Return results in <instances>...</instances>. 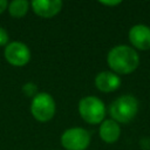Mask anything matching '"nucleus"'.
<instances>
[{"label": "nucleus", "mask_w": 150, "mask_h": 150, "mask_svg": "<svg viewBox=\"0 0 150 150\" xmlns=\"http://www.w3.org/2000/svg\"><path fill=\"white\" fill-rule=\"evenodd\" d=\"M95 86L103 93L115 91L121 86V79L114 71H101L95 77Z\"/></svg>", "instance_id": "nucleus-9"}, {"label": "nucleus", "mask_w": 150, "mask_h": 150, "mask_svg": "<svg viewBox=\"0 0 150 150\" xmlns=\"http://www.w3.org/2000/svg\"><path fill=\"white\" fill-rule=\"evenodd\" d=\"M55 101L48 93H38L30 103V112L39 122H48L55 114Z\"/></svg>", "instance_id": "nucleus-4"}, {"label": "nucleus", "mask_w": 150, "mask_h": 150, "mask_svg": "<svg viewBox=\"0 0 150 150\" xmlns=\"http://www.w3.org/2000/svg\"><path fill=\"white\" fill-rule=\"evenodd\" d=\"M8 45V33L0 27V46H7Z\"/></svg>", "instance_id": "nucleus-13"}, {"label": "nucleus", "mask_w": 150, "mask_h": 150, "mask_svg": "<svg viewBox=\"0 0 150 150\" xmlns=\"http://www.w3.org/2000/svg\"><path fill=\"white\" fill-rule=\"evenodd\" d=\"M107 62L115 74H130L138 67L139 57L134 48L118 45L109 50Z\"/></svg>", "instance_id": "nucleus-1"}, {"label": "nucleus", "mask_w": 150, "mask_h": 150, "mask_svg": "<svg viewBox=\"0 0 150 150\" xmlns=\"http://www.w3.org/2000/svg\"><path fill=\"white\" fill-rule=\"evenodd\" d=\"M61 144L66 150H86L90 144V134L80 127L69 128L61 135Z\"/></svg>", "instance_id": "nucleus-5"}, {"label": "nucleus", "mask_w": 150, "mask_h": 150, "mask_svg": "<svg viewBox=\"0 0 150 150\" xmlns=\"http://www.w3.org/2000/svg\"><path fill=\"white\" fill-rule=\"evenodd\" d=\"M29 4L26 0H14L8 5V12L13 18H22L28 12Z\"/></svg>", "instance_id": "nucleus-11"}, {"label": "nucleus", "mask_w": 150, "mask_h": 150, "mask_svg": "<svg viewBox=\"0 0 150 150\" xmlns=\"http://www.w3.org/2000/svg\"><path fill=\"white\" fill-rule=\"evenodd\" d=\"M80 116L90 124L101 123L105 116L104 103L95 96H86L79 102Z\"/></svg>", "instance_id": "nucleus-3"}, {"label": "nucleus", "mask_w": 150, "mask_h": 150, "mask_svg": "<svg viewBox=\"0 0 150 150\" xmlns=\"http://www.w3.org/2000/svg\"><path fill=\"white\" fill-rule=\"evenodd\" d=\"M30 5L35 14L47 19L56 15L62 8L61 0H34Z\"/></svg>", "instance_id": "nucleus-8"}, {"label": "nucleus", "mask_w": 150, "mask_h": 150, "mask_svg": "<svg viewBox=\"0 0 150 150\" xmlns=\"http://www.w3.org/2000/svg\"><path fill=\"white\" fill-rule=\"evenodd\" d=\"M4 55L7 62L15 67H22L30 60V50L28 46L20 41L9 42L5 47Z\"/></svg>", "instance_id": "nucleus-6"}, {"label": "nucleus", "mask_w": 150, "mask_h": 150, "mask_svg": "<svg viewBox=\"0 0 150 150\" xmlns=\"http://www.w3.org/2000/svg\"><path fill=\"white\" fill-rule=\"evenodd\" d=\"M129 40L137 49H150V27L145 25L132 26L129 30Z\"/></svg>", "instance_id": "nucleus-7"}, {"label": "nucleus", "mask_w": 150, "mask_h": 150, "mask_svg": "<svg viewBox=\"0 0 150 150\" xmlns=\"http://www.w3.org/2000/svg\"><path fill=\"white\" fill-rule=\"evenodd\" d=\"M22 91L28 97H35L38 95V87L33 82H27L22 86Z\"/></svg>", "instance_id": "nucleus-12"}, {"label": "nucleus", "mask_w": 150, "mask_h": 150, "mask_svg": "<svg viewBox=\"0 0 150 150\" xmlns=\"http://www.w3.org/2000/svg\"><path fill=\"white\" fill-rule=\"evenodd\" d=\"M138 111V101L131 95L117 97L109 107V114L115 122L129 123Z\"/></svg>", "instance_id": "nucleus-2"}, {"label": "nucleus", "mask_w": 150, "mask_h": 150, "mask_svg": "<svg viewBox=\"0 0 150 150\" xmlns=\"http://www.w3.org/2000/svg\"><path fill=\"white\" fill-rule=\"evenodd\" d=\"M100 4L105 5V6H116V5H120L121 1H118V0H116V1H100Z\"/></svg>", "instance_id": "nucleus-15"}, {"label": "nucleus", "mask_w": 150, "mask_h": 150, "mask_svg": "<svg viewBox=\"0 0 150 150\" xmlns=\"http://www.w3.org/2000/svg\"><path fill=\"white\" fill-rule=\"evenodd\" d=\"M8 8V2L6 0H0V14Z\"/></svg>", "instance_id": "nucleus-14"}, {"label": "nucleus", "mask_w": 150, "mask_h": 150, "mask_svg": "<svg viewBox=\"0 0 150 150\" xmlns=\"http://www.w3.org/2000/svg\"><path fill=\"white\" fill-rule=\"evenodd\" d=\"M100 137L105 143H115L120 135H121V128L117 122L114 120H105L100 125Z\"/></svg>", "instance_id": "nucleus-10"}]
</instances>
